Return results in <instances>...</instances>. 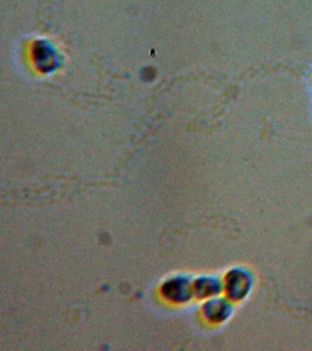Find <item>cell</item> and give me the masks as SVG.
<instances>
[{
  "label": "cell",
  "instance_id": "6da1fadb",
  "mask_svg": "<svg viewBox=\"0 0 312 351\" xmlns=\"http://www.w3.org/2000/svg\"><path fill=\"white\" fill-rule=\"evenodd\" d=\"M223 285L224 295L227 298L235 304L242 303L254 289V274L245 266H234L224 274Z\"/></svg>",
  "mask_w": 312,
  "mask_h": 351
},
{
  "label": "cell",
  "instance_id": "7a4b0ae2",
  "mask_svg": "<svg viewBox=\"0 0 312 351\" xmlns=\"http://www.w3.org/2000/svg\"><path fill=\"white\" fill-rule=\"evenodd\" d=\"M235 304L224 293L207 299L202 304V317L211 325H221L231 319L235 313Z\"/></svg>",
  "mask_w": 312,
  "mask_h": 351
},
{
  "label": "cell",
  "instance_id": "3957f363",
  "mask_svg": "<svg viewBox=\"0 0 312 351\" xmlns=\"http://www.w3.org/2000/svg\"><path fill=\"white\" fill-rule=\"evenodd\" d=\"M193 291L194 296L204 301L223 295V278L217 276H200L193 282Z\"/></svg>",
  "mask_w": 312,
  "mask_h": 351
}]
</instances>
